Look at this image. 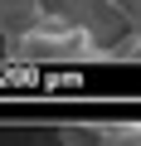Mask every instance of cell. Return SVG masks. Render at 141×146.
Segmentation results:
<instances>
[{
  "label": "cell",
  "instance_id": "5",
  "mask_svg": "<svg viewBox=\"0 0 141 146\" xmlns=\"http://www.w3.org/2000/svg\"><path fill=\"white\" fill-rule=\"evenodd\" d=\"M107 63H141V25H126L107 44Z\"/></svg>",
  "mask_w": 141,
  "mask_h": 146
},
{
  "label": "cell",
  "instance_id": "3",
  "mask_svg": "<svg viewBox=\"0 0 141 146\" xmlns=\"http://www.w3.org/2000/svg\"><path fill=\"white\" fill-rule=\"evenodd\" d=\"M54 5H58V0H0V39L29 29V25H34L39 15H49Z\"/></svg>",
  "mask_w": 141,
  "mask_h": 146
},
{
  "label": "cell",
  "instance_id": "4",
  "mask_svg": "<svg viewBox=\"0 0 141 146\" xmlns=\"http://www.w3.org/2000/svg\"><path fill=\"white\" fill-rule=\"evenodd\" d=\"M68 136H93V141H141V122H97V127H68Z\"/></svg>",
  "mask_w": 141,
  "mask_h": 146
},
{
  "label": "cell",
  "instance_id": "1",
  "mask_svg": "<svg viewBox=\"0 0 141 146\" xmlns=\"http://www.w3.org/2000/svg\"><path fill=\"white\" fill-rule=\"evenodd\" d=\"M5 58H24L39 68L44 63H107V39L93 34L83 20H73L63 5H54L29 29L5 34Z\"/></svg>",
  "mask_w": 141,
  "mask_h": 146
},
{
  "label": "cell",
  "instance_id": "2",
  "mask_svg": "<svg viewBox=\"0 0 141 146\" xmlns=\"http://www.w3.org/2000/svg\"><path fill=\"white\" fill-rule=\"evenodd\" d=\"M58 5L73 15V20H83L93 34H102L107 44H112V39L126 29V20L117 15V5H112V0H58Z\"/></svg>",
  "mask_w": 141,
  "mask_h": 146
}]
</instances>
